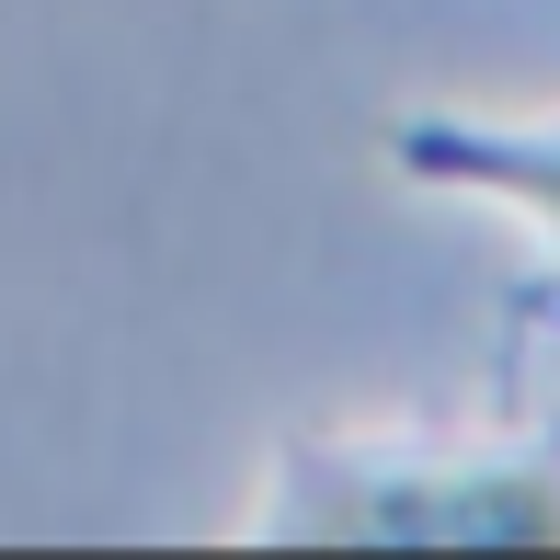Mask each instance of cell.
<instances>
[{
    "instance_id": "7a4b0ae2",
    "label": "cell",
    "mask_w": 560,
    "mask_h": 560,
    "mask_svg": "<svg viewBox=\"0 0 560 560\" xmlns=\"http://www.w3.org/2000/svg\"><path fill=\"white\" fill-rule=\"evenodd\" d=\"M412 161H423V172H446V184H480V195H503V207H526V218H549V241H560V149L423 126V138H412Z\"/></svg>"
},
{
    "instance_id": "6da1fadb",
    "label": "cell",
    "mask_w": 560,
    "mask_h": 560,
    "mask_svg": "<svg viewBox=\"0 0 560 560\" xmlns=\"http://www.w3.org/2000/svg\"><path fill=\"white\" fill-rule=\"evenodd\" d=\"M332 538H560V480H457V492H354Z\"/></svg>"
}]
</instances>
